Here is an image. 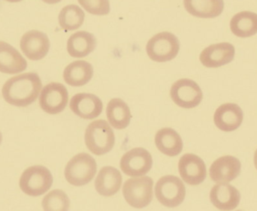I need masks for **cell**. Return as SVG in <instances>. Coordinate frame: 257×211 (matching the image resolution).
<instances>
[{
	"instance_id": "6da1fadb",
	"label": "cell",
	"mask_w": 257,
	"mask_h": 211,
	"mask_svg": "<svg viewBox=\"0 0 257 211\" xmlns=\"http://www.w3.org/2000/svg\"><path fill=\"white\" fill-rule=\"evenodd\" d=\"M42 87V81L38 74L29 72L8 80L3 85L2 93L8 103L24 108L37 99Z\"/></svg>"
},
{
	"instance_id": "7a4b0ae2",
	"label": "cell",
	"mask_w": 257,
	"mask_h": 211,
	"mask_svg": "<svg viewBox=\"0 0 257 211\" xmlns=\"http://www.w3.org/2000/svg\"><path fill=\"white\" fill-rule=\"evenodd\" d=\"M84 138L88 150L96 156H102L111 151L115 143L114 132L104 120L90 123L86 129Z\"/></svg>"
},
{
	"instance_id": "3957f363",
	"label": "cell",
	"mask_w": 257,
	"mask_h": 211,
	"mask_svg": "<svg viewBox=\"0 0 257 211\" xmlns=\"http://www.w3.org/2000/svg\"><path fill=\"white\" fill-rule=\"evenodd\" d=\"M97 165L93 156L82 153L74 156L65 168L66 180L75 186H82L90 183L96 174Z\"/></svg>"
},
{
	"instance_id": "277c9868",
	"label": "cell",
	"mask_w": 257,
	"mask_h": 211,
	"mask_svg": "<svg viewBox=\"0 0 257 211\" xmlns=\"http://www.w3.org/2000/svg\"><path fill=\"white\" fill-rule=\"evenodd\" d=\"M53 176L45 166L34 165L27 168L20 178L21 190L30 196H40L51 189Z\"/></svg>"
},
{
	"instance_id": "5b68a950",
	"label": "cell",
	"mask_w": 257,
	"mask_h": 211,
	"mask_svg": "<svg viewBox=\"0 0 257 211\" xmlns=\"http://www.w3.org/2000/svg\"><path fill=\"white\" fill-rule=\"evenodd\" d=\"M180 50V42L177 36L168 32H163L153 36L146 46V52L153 61L164 63L175 59Z\"/></svg>"
},
{
	"instance_id": "8992f818",
	"label": "cell",
	"mask_w": 257,
	"mask_h": 211,
	"mask_svg": "<svg viewBox=\"0 0 257 211\" xmlns=\"http://www.w3.org/2000/svg\"><path fill=\"white\" fill-rule=\"evenodd\" d=\"M154 181L150 177L128 179L123 186L126 202L135 208L147 207L153 199Z\"/></svg>"
},
{
	"instance_id": "52a82bcc",
	"label": "cell",
	"mask_w": 257,
	"mask_h": 211,
	"mask_svg": "<svg viewBox=\"0 0 257 211\" xmlns=\"http://www.w3.org/2000/svg\"><path fill=\"white\" fill-rule=\"evenodd\" d=\"M155 195L163 205L167 207H178L185 198V186L178 177L164 176L156 184Z\"/></svg>"
},
{
	"instance_id": "ba28073f",
	"label": "cell",
	"mask_w": 257,
	"mask_h": 211,
	"mask_svg": "<svg viewBox=\"0 0 257 211\" xmlns=\"http://www.w3.org/2000/svg\"><path fill=\"white\" fill-rule=\"evenodd\" d=\"M170 95L178 106L186 109L196 108L203 98L199 86L194 81L187 78L177 81L171 88Z\"/></svg>"
},
{
	"instance_id": "9c48e42d",
	"label": "cell",
	"mask_w": 257,
	"mask_h": 211,
	"mask_svg": "<svg viewBox=\"0 0 257 211\" xmlns=\"http://www.w3.org/2000/svg\"><path fill=\"white\" fill-rule=\"evenodd\" d=\"M69 101V93L63 84L50 83L42 89L39 96V105L45 112L57 114L66 108Z\"/></svg>"
},
{
	"instance_id": "30bf717a",
	"label": "cell",
	"mask_w": 257,
	"mask_h": 211,
	"mask_svg": "<svg viewBox=\"0 0 257 211\" xmlns=\"http://www.w3.org/2000/svg\"><path fill=\"white\" fill-rule=\"evenodd\" d=\"M152 165L151 153L142 147L128 150L120 159V168L130 177H141L148 174Z\"/></svg>"
},
{
	"instance_id": "8fae6325",
	"label": "cell",
	"mask_w": 257,
	"mask_h": 211,
	"mask_svg": "<svg viewBox=\"0 0 257 211\" xmlns=\"http://www.w3.org/2000/svg\"><path fill=\"white\" fill-rule=\"evenodd\" d=\"M178 170L182 180L187 184L197 186L206 178L207 170L204 161L193 153L184 154L180 159Z\"/></svg>"
},
{
	"instance_id": "7c38bea8",
	"label": "cell",
	"mask_w": 257,
	"mask_h": 211,
	"mask_svg": "<svg viewBox=\"0 0 257 211\" xmlns=\"http://www.w3.org/2000/svg\"><path fill=\"white\" fill-rule=\"evenodd\" d=\"M21 49L30 60H42L49 51V39L42 32L30 30L21 38Z\"/></svg>"
},
{
	"instance_id": "4fadbf2b",
	"label": "cell",
	"mask_w": 257,
	"mask_h": 211,
	"mask_svg": "<svg viewBox=\"0 0 257 211\" xmlns=\"http://www.w3.org/2000/svg\"><path fill=\"white\" fill-rule=\"evenodd\" d=\"M235 53V48L232 44L222 42L205 48L201 53L199 60L205 67L218 68L231 63Z\"/></svg>"
},
{
	"instance_id": "5bb4252c",
	"label": "cell",
	"mask_w": 257,
	"mask_h": 211,
	"mask_svg": "<svg viewBox=\"0 0 257 211\" xmlns=\"http://www.w3.org/2000/svg\"><path fill=\"white\" fill-rule=\"evenodd\" d=\"M71 110L74 114L85 120H93L102 112L103 104L96 95L78 93L70 101Z\"/></svg>"
},
{
	"instance_id": "9a60e30c",
	"label": "cell",
	"mask_w": 257,
	"mask_h": 211,
	"mask_svg": "<svg viewBox=\"0 0 257 211\" xmlns=\"http://www.w3.org/2000/svg\"><path fill=\"white\" fill-rule=\"evenodd\" d=\"M241 164L237 158L225 156L214 161L210 168V177L216 183H229L241 172Z\"/></svg>"
},
{
	"instance_id": "2e32d148",
	"label": "cell",
	"mask_w": 257,
	"mask_h": 211,
	"mask_svg": "<svg viewBox=\"0 0 257 211\" xmlns=\"http://www.w3.org/2000/svg\"><path fill=\"white\" fill-rule=\"evenodd\" d=\"M244 114L236 104L226 103L220 105L214 113L216 126L223 132L236 130L242 123Z\"/></svg>"
},
{
	"instance_id": "e0dca14e",
	"label": "cell",
	"mask_w": 257,
	"mask_h": 211,
	"mask_svg": "<svg viewBox=\"0 0 257 211\" xmlns=\"http://www.w3.org/2000/svg\"><path fill=\"white\" fill-rule=\"evenodd\" d=\"M210 199L217 208L222 210H232L238 207L241 195L238 189L232 185L220 183L211 189Z\"/></svg>"
},
{
	"instance_id": "ac0fdd59",
	"label": "cell",
	"mask_w": 257,
	"mask_h": 211,
	"mask_svg": "<svg viewBox=\"0 0 257 211\" xmlns=\"http://www.w3.org/2000/svg\"><path fill=\"white\" fill-rule=\"evenodd\" d=\"M27 60L7 42L0 41V72L15 75L27 69Z\"/></svg>"
},
{
	"instance_id": "d6986e66",
	"label": "cell",
	"mask_w": 257,
	"mask_h": 211,
	"mask_svg": "<svg viewBox=\"0 0 257 211\" xmlns=\"http://www.w3.org/2000/svg\"><path fill=\"white\" fill-rule=\"evenodd\" d=\"M122 175L117 168L111 166L102 168L95 180V187L99 195L105 197L115 195L121 187Z\"/></svg>"
},
{
	"instance_id": "ffe728a7",
	"label": "cell",
	"mask_w": 257,
	"mask_h": 211,
	"mask_svg": "<svg viewBox=\"0 0 257 211\" xmlns=\"http://www.w3.org/2000/svg\"><path fill=\"white\" fill-rule=\"evenodd\" d=\"M97 45L96 37L87 31H78L68 39L67 51L71 57L82 58L91 54Z\"/></svg>"
},
{
	"instance_id": "44dd1931",
	"label": "cell",
	"mask_w": 257,
	"mask_h": 211,
	"mask_svg": "<svg viewBox=\"0 0 257 211\" xmlns=\"http://www.w3.org/2000/svg\"><path fill=\"white\" fill-rule=\"evenodd\" d=\"M93 75V66L84 60L70 63L63 72L65 82L72 87L85 85L92 79Z\"/></svg>"
},
{
	"instance_id": "7402d4cb",
	"label": "cell",
	"mask_w": 257,
	"mask_h": 211,
	"mask_svg": "<svg viewBox=\"0 0 257 211\" xmlns=\"http://www.w3.org/2000/svg\"><path fill=\"white\" fill-rule=\"evenodd\" d=\"M184 5L189 14L200 18H216L224 9L223 0H184Z\"/></svg>"
},
{
	"instance_id": "603a6c76",
	"label": "cell",
	"mask_w": 257,
	"mask_h": 211,
	"mask_svg": "<svg viewBox=\"0 0 257 211\" xmlns=\"http://www.w3.org/2000/svg\"><path fill=\"white\" fill-rule=\"evenodd\" d=\"M155 144L161 153L168 156H178L183 150L181 136L171 128H164L157 132Z\"/></svg>"
},
{
	"instance_id": "cb8c5ba5",
	"label": "cell",
	"mask_w": 257,
	"mask_h": 211,
	"mask_svg": "<svg viewBox=\"0 0 257 211\" xmlns=\"http://www.w3.org/2000/svg\"><path fill=\"white\" fill-rule=\"evenodd\" d=\"M106 114L110 124L116 129H126L132 118L130 108L120 99H113L108 102Z\"/></svg>"
},
{
	"instance_id": "d4e9b609",
	"label": "cell",
	"mask_w": 257,
	"mask_h": 211,
	"mask_svg": "<svg viewBox=\"0 0 257 211\" xmlns=\"http://www.w3.org/2000/svg\"><path fill=\"white\" fill-rule=\"evenodd\" d=\"M230 30L235 36L248 38L257 33V15L254 12H241L234 15L230 21Z\"/></svg>"
},
{
	"instance_id": "484cf974",
	"label": "cell",
	"mask_w": 257,
	"mask_h": 211,
	"mask_svg": "<svg viewBox=\"0 0 257 211\" xmlns=\"http://www.w3.org/2000/svg\"><path fill=\"white\" fill-rule=\"evenodd\" d=\"M85 18L84 11L76 5H69L60 11L58 20L60 27L66 31L78 30Z\"/></svg>"
},
{
	"instance_id": "4316f807",
	"label": "cell",
	"mask_w": 257,
	"mask_h": 211,
	"mask_svg": "<svg viewBox=\"0 0 257 211\" xmlns=\"http://www.w3.org/2000/svg\"><path fill=\"white\" fill-rule=\"evenodd\" d=\"M42 204L45 210H68L70 201L63 190L55 189L45 195Z\"/></svg>"
},
{
	"instance_id": "83f0119b",
	"label": "cell",
	"mask_w": 257,
	"mask_h": 211,
	"mask_svg": "<svg viewBox=\"0 0 257 211\" xmlns=\"http://www.w3.org/2000/svg\"><path fill=\"white\" fill-rule=\"evenodd\" d=\"M88 13L94 15H106L110 12L109 0H78Z\"/></svg>"
},
{
	"instance_id": "f1b7e54d",
	"label": "cell",
	"mask_w": 257,
	"mask_h": 211,
	"mask_svg": "<svg viewBox=\"0 0 257 211\" xmlns=\"http://www.w3.org/2000/svg\"><path fill=\"white\" fill-rule=\"evenodd\" d=\"M44 3H48V4L53 5L57 4V3H60L62 0H42Z\"/></svg>"
},
{
	"instance_id": "f546056e",
	"label": "cell",
	"mask_w": 257,
	"mask_h": 211,
	"mask_svg": "<svg viewBox=\"0 0 257 211\" xmlns=\"http://www.w3.org/2000/svg\"><path fill=\"white\" fill-rule=\"evenodd\" d=\"M254 164H255V167H256V168L257 169V150H256V152H255Z\"/></svg>"
},
{
	"instance_id": "4dcf8cb0",
	"label": "cell",
	"mask_w": 257,
	"mask_h": 211,
	"mask_svg": "<svg viewBox=\"0 0 257 211\" xmlns=\"http://www.w3.org/2000/svg\"><path fill=\"white\" fill-rule=\"evenodd\" d=\"M5 1L9 2V3H18V2L22 1V0H5Z\"/></svg>"
},
{
	"instance_id": "1f68e13d",
	"label": "cell",
	"mask_w": 257,
	"mask_h": 211,
	"mask_svg": "<svg viewBox=\"0 0 257 211\" xmlns=\"http://www.w3.org/2000/svg\"><path fill=\"white\" fill-rule=\"evenodd\" d=\"M2 140H3V135H2V133L0 132V144H1Z\"/></svg>"
}]
</instances>
